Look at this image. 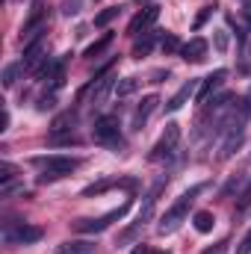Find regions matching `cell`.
Returning a JSON list of instances; mask_svg holds the SVG:
<instances>
[{"label":"cell","instance_id":"1","mask_svg":"<svg viewBox=\"0 0 251 254\" xmlns=\"http://www.w3.org/2000/svg\"><path fill=\"white\" fill-rule=\"evenodd\" d=\"M204 192V184H198V187H192V190H187L166 213H163V219H160V225H157V231L160 234H175L178 228H181V222H187L189 216V207H192V201L198 198Z\"/></svg>","mask_w":251,"mask_h":254},{"label":"cell","instance_id":"2","mask_svg":"<svg viewBox=\"0 0 251 254\" xmlns=\"http://www.w3.org/2000/svg\"><path fill=\"white\" fill-rule=\"evenodd\" d=\"M110 92H116V77H113L110 71H101V74L80 92V104H86V107L95 113V110H101V107L107 104Z\"/></svg>","mask_w":251,"mask_h":254},{"label":"cell","instance_id":"3","mask_svg":"<svg viewBox=\"0 0 251 254\" xmlns=\"http://www.w3.org/2000/svg\"><path fill=\"white\" fill-rule=\"evenodd\" d=\"M33 163L42 169V178H39V181H57V178H65V175H71V172L80 166V160H74V157H60V154L36 157Z\"/></svg>","mask_w":251,"mask_h":254},{"label":"cell","instance_id":"4","mask_svg":"<svg viewBox=\"0 0 251 254\" xmlns=\"http://www.w3.org/2000/svg\"><path fill=\"white\" fill-rule=\"evenodd\" d=\"M178 145H181V125H178V122H169L166 130H163V136L157 139V145L151 148L148 160H151V163L172 160V157H175V151H178Z\"/></svg>","mask_w":251,"mask_h":254},{"label":"cell","instance_id":"5","mask_svg":"<svg viewBox=\"0 0 251 254\" xmlns=\"http://www.w3.org/2000/svg\"><path fill=\"white\" fill-rule=\"evenodd\" d=\"M127 210H130V201L122 204V207H116V210H110V213L101 216V219H80V222H74V231H80V234H101V231H107L113 222L125 219Z\"/></svg>","mask_w":251,"mask_h":254},{"label":"cell","instance_id":"6","mask_svg":"<svg viewBox=\"0 0 251 254\" xmlns=\"http://www.w3.org/2000/svg\"><path fill=\"white\" fill-rule=\"evenodd\" d=\"M163 187H166V181H157V184L151 187V192L145 195V204L139 207V216H136L133 228H127V231H125V240H130V237H133V234H136V231H139V228H142V225H145V222L151 219V216H154V207H157V198H160Z\"/></svg>","mask_w":251,"mask_h":254},{"label":"cell","instance_id":"7","mask_svg":"<svg viewBox=\"0 0 251 254\" xmlns=\"http://www.w3.org/2000/svg\"><path fill=\"white\" fill-rule=\"evenodd\" d=\"M92 136H95V142H101V145H116V142H122L119 116H104V119H98L95 127H92Z\"/></svg>","mask_w":251,"mask_h":254},{"label":"cell","instance_id":"8","mask_svg":"<svg viewBox=\"0 0 251 254\" xmlns=\"http://www.w3.org/2000/svg\"><path fill=\"white\" fill-rule=\"evenodd\" d=\"M3 240H6L9 246H27V243H39V240H42V228H39V225L18 222V228H6Z\"/></svg>","mask_w":251,"mask_h":254},{"label":"cell","instance_id":"9","mask_svg":"<svg viewBox=\"0 0 251 254\" xmlns=\"http://www.w3.org/2000/svg\"><path fill=\"white\" fill-rule=\"evenodd\" d=\"M45 63H48V42H45V36H42V39H36L33 45L24 48V60H21V65H24L27 71L36 74Z\"/></svg>","mask_w":251,"mask_h":254},{"label":"cell","instance_id":"10","mask_svg":"<svg viewBox=\"0 0 251 254\" xmlns=\"http://www.w3.org/2000/svg\"><path fill=\"white\" fill-rule=\"evenodd\" d=\"M225 80H228V71H225V68H216L213 74H207V77H204V83H201V86H198V92H195L198 104H207V101L213 98V92L225 86Z\"/></svg>","mask_w":251,"mask_h":254},{"label":"cell","instance_id":"11","mask_svg":"<svg viewBox=\"0 0 251 254\" xmlns=\"http://www.w3.org/2000/svg\"><path fill=\"white\" fill-rule=\"evenodd\" d=\"M157 18H160V6H145L142 12H136V18L130 21V27H127V33L130 36H139V33H148L154 24H157Z\"/></svg>","mask_w":251,"mask_h":254},{"label":"cell","instance_id":"12","mask_svg":"<svg viewBox=\"0 0 251 254\" xmlns=\"http://www.w3.org/2000/svg\"><path fill=\"white\" fill-rule=\"evenodd\" d=\"M195 92H198V83H195V80H189V83H184V86H181V89H178V92H175V95L169 98L166 110H169V113H178V110H181V107L187 104V101L192 98V95H195Z\"/></svg>","mask_w":251,"mask_h":254},{"label":"cell","instance_id":"13","mask_svg":"<svg viewBox=\"0 0 251 254\" xmlns=\"http://www.w3.org/2000/svg\"><path fill=\"white\" fill-rule=\"evenodd\" d=\"M113 187H133V181H125V178H107V181H98V184H92V187H86V190H83V198L104 195V192L113 190Z\"/></svg>","mask_w":251,"mask_h":254},{"label":"cell","instance_id":"14","mask_svg":"<svg viewBox=\"0 0 251 254\" xmlns=\"http://www.w3.org/2000/svg\"><path fill=\"white\" fill-rule=\"evenodd\" d=\"M157 104H160V98H157V95H148V98H142V104L136 107V116H133V127H136V130H142V125L148 122V116L157 110Z\"/></svg>","mask_w":251,"mask_h":254},{"label":"cell","instance_id":"15","mask_svg":"<svg viewBox=\"0 0 251 254\" xmlns=\"http://www.w3.org/2000/svg\"><path fill=\"white\" fill-rule=\"evenodd\" d=\"M204 54H207V42H204V39H189L187 45L181 48V57H184L187 63H201Z\"/></svg>","mask_w":251,"mask_h":254},{"label":"cell","instance_id":"16","mask_svg":"<svg viewBox=\"0 0 251 254\" xmlns=\"http://www.w3.org/2000/svg\"><path fill=\"white\" fill-rule=\"evenodd\" d=\"M92 252H95V243H86V240H74V243L57 246V254H92Z\"/></svg>","mask_w":251,"mask_h":254},{"label":"cell","instance_id":"17","mask_svg":"<svg viewBox=\"0 0 251 254\" xmlns=\"http://www.w3.org/2000/svg\"><path fill=\"white\" fill-rule=\"evenodd\" d=\"M192 225H195V231H198V234H210V231H213V225H216V219H213V213H210V210H198V213L192 216Z\"/></svg>","mask_w":251,"mask_h":254},{"label":"cell","instance_id":"18","mask_svg":"<svg viewBox=\"0 0 251 254\" xmlns=\"http://www.w3.org/2000/svg\"><path fill=\"white\" fill-rule=\"evenodd\" d=\"M154 42H157V30L142 33V39H139V42H136V48H133V57H145V54L154 48Z\"/></svg>","mask_w":251,"mask_h":254},{"label":"cell","instance_id":"19","mask_svg":"<svg viewBox=\"0 0 251 254\" xmlns=\"http://www.w3.org/2000/svg\"><path fill=\"white\" fill-rule=\"evenodd\" d=\"M110 45H113V33H104L95 45H89V48H86V57H89V60H95V57H101Z\"/></svg>","mask_w":251,"mask_h":254},{"label":"cell","instance_id":"20","mask_svg":"<svg viewBox=\"0 0 251 254\" xmlns=\"http://www.w3.org/2000/svg\"><path fill=\"white\" fill-rule=\"evenodd\" d=\"M136 89H139V80H136V77H125L122 83H116V95H119V98H127V95H133Z\"/></svg>","mask_w":251,"mask_h":254},{"label":"cell","instance_id":"21","mask_svg":"<svg viewBox=\"0 0 251 254\" xmlns=\"http://www.w3.org/2000/svg\"><path fill=\"white\" fill-rule=\"evenodd\" d=\"M119 12H122L119 6H110V9H104L101 15H95V27H107L113 18H119Z\"/></svg>","mask_w":251,"mask_h":254},{"label":"cell","instance_id":"22","mask_svg":"<svg viewBox=\"0 0 251 254\" xmlns=\"http://www.w3.org/2000/svg\"><path fill=\"white\" fill-rule=\"evenodd\" d=\"M60 9H63L65 18H71V15H77V12L83 9V0H63V6H60Z\"/></svg>","mask_w":251,"mask_h":254},{"label":"cell","instance_id":"23","mask_svg":"<svg viewBox=\"0 0 251 254\" xmlns=\"http://www.w3.org/2000/svg\"><path fill=\"white\" fill-rule=\"evenodd\" d=\"M21 68H24V65H6V71H3V86H6V89L15 83V77H18Z\"/></svg>","mask_w":251,"mask_h":254},{"label":"cell","instance_id":"24","mask_svg":"<svg viewBox=\"0 0 251 254\" xmlns=\"http://www.w3.org/2000/svg\"><path fill=\"white\" fill-rule=\"evenodd\" d=\"M181 48H184V45L178 42V36H172V33H169V36L163 39V51H166V54H175V51H181Z\"/></svg>","mask_w":251,"mask_h":254},{"label":"cell","instance_id":"25","mask_svg":"<svg viewBox=\"0 0 251 254\" xmlns=\"http://www.w3.org/2000/svg\"><path fill=\"white\" fill-rule=\"evenodd\" d=\"M12 178H15V166L3 163V166H0V184L6 187V184H12Z\"/></svg>","mask_w":251,"mask_h":254},{"label":"cell","instance_id":"26","mask_svg":"<svg viewBox=\"0 0 251 254\" xmlns=\"http://www.w3.org/2000/svg\"><path fill=\"white\" fill-rule=\"evenodd\" d=\"M210 15H213V6H204V9H201V12H198V18H195V30H198V27H204V24H207V18H210Z\"/></svg>","mask_w":251,"mask_h":254},{"label":"cell","instance_id":"27","mask_svg":"<svg viewBox=\"0 0 251 254\" xmlns=\"http://www.w3.org/2000/svg\"><path fill=\"white\" fill-rule=\"evenodd\" d=\"M237 254H251V231L243 237V243L237 246Z\"/></svg>","mask_w":251,"mask_h":254},{"label":"cell","instance_id":"28","mask_svg":"<svg viewBox=\"0 0 251 254\" xmlns=\"http://www.w3.org/2000/svg\"><path fill=\"white\" fill-rule=\"evenodd\" d=\"M54 104H57V95H48V98H42L39 110H54Z\"/></svg>","mask_w":251,"mask_h":254},{"label":"cell","instance_id":"29","mask_svg":"<svg viewBox=\"0 0 251 254\" xmlns=\"http://www.w3.org/2000/svg\"><path fill=\"white\" fill-rule=\"evenodd\" d=\"M216 45H219V51H225V48H228V39H225V33H219V36H216Z\"/></svg>","mask_w":251,"mask_h":254},{"label":"cell","instance_id":"30","mask_svg":"<svg viewBox=\"0 0 251 254\" xmlns=\"http://www.w3.org/2000/svg\"><path fill=\"white\" fill-rule=\"evenodd\" d=\"M240 204H243V207H249V204H251V187H249L246 192H243V198H240Z\"/></svg>","mask_w":251,"mask_h":254},{"label":"cell","instance_id":"31","mask_svg":"<svg viewBox=\"0 0 251 254\" xmlns=\"http://www.w3.org/2000/svg\"><path fill=\"white\" fill-rule=\"evenodd\" d=\"M130 254H151V249H148V246H142V243H139V246H136V249H133V252Z\"/></svg>","mask_w":251,"mask_h":254},{"label":"cell","instance_id":"32","mask_svg":"<svg viewBox=\"0 0 251 254\" xmlns=\"http://www.w3.org/2000/svg\"><path fill=\"white\" fill-rule=\"evenodd\" d=\"M222 246H225V243H222ZM222 246H216V249H207L204 254H222Z\"/></svg>","mask_w":251,"mask_h":254},{"label":"cell","instance_id":"33","mask_svg":"<svg viewBox=\"0 0 251 254\" xmlns=\"http://www.w3.org/2000/svg\"><path fill=\"white\" fill-rule=\"evenodd\" d=\"M243 15H246V21H249V24H251V3H249V6H246V9H243Z\"/></svg>","mask_w":251,"mask_h":254},{"label":"cell","instance_id":"34","mask_svg":"<svg viewBox=\"0 0 251 254\" xmlns=\"http://www.w3.org/2000/svg\"><path fill=\"white\" fill-rule=\"evenodd\" d=\"M246 101H249V107H251V92H249V98H246Z\"/></svg>","mask_w":251,"mask_h":254},{"label":"cell","instance_id":"35","mask_svg":"<svg viewBox=\"0 0 251 254\" xmlns=\"http://www.w3.org/2000/svg\"><path fill=\"white\" fill-rule=\"evenodd\" d=\"M151 254H169V252H151Z\"/></svg>","mask_w":251,"mask_h":254},{"label":"cell","instance_id":"36","mask_svg":"<svg viewBox=\"0 0 251 254\" xmlns=\"http://www.w3.org/2000/svg\"><path fill=\"white\" fill-rule=\"evenodd\" d=\"M249 3H251V0H249Z\"/></svg>","mask_w":251,"mask_h":254}]
</instances>
